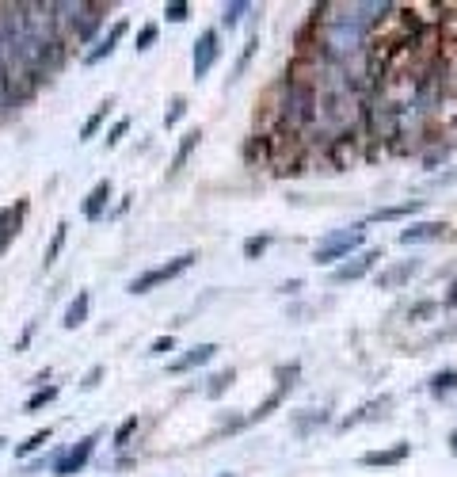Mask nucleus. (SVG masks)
Here are the masks:
<instances>
[{
	"label": "nucleus",
	"instance_id": "f8f14e48",
	"mask_svg": "<svg viewBox=\"0 0 457 477\" xmlns=\"http://www.w3.org/2000/svg\"><path fill=\"white\" fill-rule=\"evenodd\" d=\"M404 458H408V443L392 447V451H370V454H362V466H396V462H404Z\"/></svg>",
	"mask_w": 457,
	"mask_h": 477
},
{
	"label": "nucleus",
	"instance_id": "4468645a",
	"mask_svg": "<svg viewBox=\"0 0 457 477\" xmlns=\"http://www.w3.org/2000/svg\"><path fill=\"white\" fill-rule=\"evenodd\" d=\"M416 272H419V263H416V260H408V263H396L392 272H385L381 279H377V287H385V290H389V287H400V283H404V279H412V275H416Z\"/></svg>",
	"mask_w": 457,
	"mask_h": 477
},
{
	"label": "nucleus",
	"instance_id": "72a5a7b5",
	"mask_svg": "<svg viewBox=\"0 0 457 477\" xmlns=\"http://www.w3.org/2000/svg\"><path fill=\"white\" fill-rule=\"evenodd\" d=\"M4 443H8V439H4V436H0V451H4Z\"/></svg>",
	"mask_w": 457,
	"mask_h": 477
},
{
	"label": "nucleus",
	"instance_id": "b1692460",
	"mask_svg": "<svg viewBox=\"0 0 457 477\" xmlns=\"http://www.w3.org/2000/svg\"><path fill=\"white\" fill-rule=\"evenodd\" d=\"M57 397V386H46V389H39V394L27 401V412H34V409H42V405H50Z\"/></svg>",
	"mask_w": 457,
	"mask_h": 477
},
{
	"label": "nucleus",
	"instance_id": "1a4fd4ad",
	"mask_svg": "<svg viewBox=\"0 0 457 477\" xmlns=\"http://www.w3.org/2000/svg\"><path fill=\"white\" fill-rule=\"evenodd\" d=\"M381 260V252H366V256H354V263H343V267H335V283H351V279H362V275L370 272V263Z\"/></svg>",
	"mask_w": 457,
	"mask_h": 477
},
{
	"label": "nucleus",
	"instance_id": "7ed1b4c3",
	"mask_svg": "<svg viewBox=\"0 0 457 477\" xmlns=\"http://www.w3.org/2000/svg\"><path fill=\"white\" fill-rule=\"evenodd\" d=\"M366 241V225H351V230H339L332 237H324L317 245V263H332V260H343V256H351V248H359Z\"/></svg>",
	"mask_w": 457,
	"mask_h": 477
},
{
	"label": "nucleus",
	"instance_id": "2f4dec72",
	"mask_svg": "<svg viewBox=\"0 0 457 477\" xmlns=\"http://www.w3.org/2000/svg\"><path fill=\"white\" fill-rule=\"evenodd\" d=\"M99 378H103V367H92L88 374H84V389H96Z\"/></svg>",
	"mask_w": 457,
	"mask_h": 477
},
{
	"label": "nucleus",
	"instance_id": "4be33fe9",
	"mask_svg": "<svg viewBox=\"0 0 457 477\" xmlns=\"http://www.w3.org/2000/svg\"><path fill=\"white\" fill-rule=\"evenodd\" d=\"M183 115H187V99L176 96V99H171V108H168V115H164V126H176Z\"/></svg>",
	"mask_w": 457,
	"mask_h": 477
},
{
	"label": "nucleus",
	"instance_id": "c756f323",
	"mask_svg": "<svg viewBox=\"0 0 457 477\" xmlns=\"http://www.w3.org/2000/svg\"><path fill=\"white\" fill-rule=\"evenodd\" d=\"M171 347H176V340H171V336H160V340H153V347H149V352H153V355H168Z\"/></svg>",
	"mask_w": 457,
	"mask_h": 477
},
{
	"label": "nucleus",
	"instance_id": "9d476101",
	"mask_svg": "<svg viewBox=\"0 0 457 477\" xmlns=\"http://www.w3.org/2000/svg\"><path fill=\"white\" fill-rule=\"evenodd\" d=\"M446 233V225L442 222H416V225H408V230L400 233V245H419V241H434V237H442Z\"/></svg>",
	"mask_w": 457,
	"mask_h": 477
},
{
	"label": "nucleus",
	"instance_id": "c85d7f7f",
	"mask_svg": "<svg viewBox=\"0 0 457 477\" xmlns=\"http://www.w3.org/2000/svg\"><path fill=\"white\" fill-rule=\"evenodd\" d=\"M153 42H156V27H153V23L141 27V31H138V50H149Z\"/></svg>",
	"mask_w": 457,
	"mask_h": 477
},
{
	"label": "nucleus",
	"instance_id": "cd10ccee",
	"mask_svg": "<svg viewBox=\"0 0 457 477\" xmlns=\"http://www.w3.org/2000/svg\"><path fill=\"white\" fill-rule=\"evenodd\" d=\"M130 130V119H118V123L111 126V134H107V145H118L123 141V134Z\"/></svg>",
	"mask_w": 457,
	"mask_h": 477
},
{
	"label": "nucleus",
	"instance_id": "f257e3e1",
	"mask_svg": "<svg viewBox=\"0 0 457 477\" xmlns=\"http://www.w3.org/2000/svg\"><path fill=\"white\" fill-rule=\"evenodd\" d=\"M317 88L305 81H290V88H286V103H282V119L286 126H309L312 119H317Z\"/></svg>",
	"mask_w": 457,
	"mask_h": 477
},
{
	"label": "nucleus",
	"instance_id": "f704fd0d",
	"mask_svg": "<svg viewBox=\"0 0 457 477\" xmlns=\"http://www.w3.org/2000/svg\"><path fill=\"white\" fill-rule=\"evenodd\" d=\"M454 451H457V436H454Z\"/></svg>",
	"mask_w": 457,
	"mask_h": 477
},
{
	"label": "nucleus",
	"instance_id": "ddd939ff",
	"mask_svg": "<svg viewBox=\"0 0 457 477\" xmlns=\"http://www.w3.org/2000/svg\"><path fill=\"white\" fill-rule=\"evenodd\" d=\"M88 302H92V298L81 290V294L69 302V309H65V317H61V325H65V329H81V325L88 321Z\"/></svg>",
	"mask_w": 457,
	"mask_h": 477
},
{
	"label": "nucleus",
	"instance_id": "473e14b6",
	"mask_svg": "<svg viewBox=\"0 0 457 477\" xmlns=\"http://www.w3.org/2000/svg\"><path fill=\"white\" fill-rule=\"evenodd\" d=\"M442 305H446V309H454V305H457V283L449 287V294H446V302H442Z\"/></svg>",
	"mask_w": 457,
	"mask_h": 477
},
{
	"label": "nucleus",
	"instance_id": "6e6552de",
	"mask_svg": "<svg viewBox=\"0 0 457 477\" xmlns=\"http://www.w3.org/2000/svg\"><path fill=\"white\" fill-rule=\"evenodd\" d=\"M213 355H217V344H198V347H191L187 355H180V359L171 363V374H183V370H191V367H202V363H210Z\"/></svg>",
	"mask_w": 457,
	"mask_h": 477
},
{
	"label": "nucleus",
	"instance_id": "20e7f679",
	"mask_svg": "<svg viewBox=\"0 0 457 477\" xmlns=\"http://www.w3.org/2000/svg\"><path fill=\"white\" fill-rule=\"evenodd\" d=\"M396 103H389V99H374V103H366L362 108V115H366L370 130L381 134V138H392L396 134Z\"/></svg>",
	"mask_w": 457,
	"mask_h": 477
},
{
	"label": "nucleus",
	"instance_id": "2eb2a0df",
	"mask_svg": "<svg viewBox=\"0 0 457 477\" xmlns=\"http://www.w3.org/2000/svg\"><path fill=\"white\" fill-rule=\"evenodd\" d=\"M198 138H202V134H198V130H191V134H187V138H183V141H180V149H176V156H171V172H180V168H183V165H187V156H191V153H195V145H198Z\"/></svg>",
	"mask_w": 457,
	"mask_h": 477
},
{
	"label": "nucleus",
	"instance_id": "c9c22d12",
	"mask_svg": "<svg viewBox=\"0 0 457 477\" xmlns=\"http://www.w3.org/2000/svg\"><path fill=\"white\" fill-rule=\"evenodd\" d=\"M225 477H233V474H225Z\"/></svg>",
	"mask_w": 457,
	"mask_h": 477
},
{
	"label": "nucleus",
	"instance_id": "f3484780",
	"mask_svg": "<svg viewBox=\"0 0 457 477\" xmlns=\"http://www.w3.org/2000/svg\"><path fill=\"white\" fill-rule=\"evenodd\" d=\"M12 237H16V210H0V252L8 248Z\"/></svg>",
	"mask_w": 457,
	"mask_h": 477
},
{
	"label": "nucleus",
	"instance_id": "a878e982",
	"mask_svg": "<svg viewBox=\"0 0 457 477\" xmlns=\"http://www.w3.org/2000/svg\"><path fill=\"white\" fill-rule=\"evenodd\" d=\"M267 245H270V237H248L244 241V256H248V260H255V256H259Z\"/></svg>",
	"mask_w": 457,
	"mask_h": 477
},
{
	"label": "nucleus",
	"instance_id": "412c9836",
	"mask_svg": "<svg viewBox=\"0 0 457 477\" xmlns=\"http://www.w3.org/2000/svg\"><path fill=\"white\" fill-rule=\"evenodd\" d=\"M252 8V4H244V0H237V4H225V12H221V23L225 27H237L240 23V16Z\"/></svg>",
	"mask_w": 457,
	"mask_h": 477
},
{
	"label": "nucleus",
	"instance_id": "dca6fc26",
	"mask_svg": "<svg viewBox=\"0 0 457 477\" xmlns=\"http://www.w3.org/2000/svg\"><path fill=\"white\" fill-rule=\"evenodd\" d=\"M419 206H423V203H419V199H416V203H404V206H381V210H377V222H389V218H404V214H416V210H419Z\"/></svg>",
	"mask_w": 457,
	"mask_h": 477
},
{
	"label": "nucleus",
	"instance_id": "6ab92c4d",
	"mask_svg": "<svg viewBox=\"0 0 457 477\" xmlns=\"http://www.w3.org/2000/svg\"><path fill=\"white\" fill-rule=\"evenodd\" d=\"M457 386V370H442V374H434V382H431V394H449V389Z\"/></svg>",
	"mask_w": 457,
	"mask_h": 477
},
{
	"label": "nucleus",
	"instance_id": "5701e85b",
	"mask_svg": "<svg viewBox=\"0 0 457 477\" xmlns=\"http://www.w3.org/2000/svg\"><path fill=\"white\" fill-rule=\"evenodd\" d=\"M65 230H69L65 222H61V225L54 230V241H50V248H46V263H54V260H57V252H61V245H65Z\"/></svg>",
	"mask_w": 457,
	"mask_h": 477
},
{
	"label": "nucleus",
	"instance_id": "bb28decb",
	"mask_svg": "<svg viewBox=\"0 0 457 477\" xmlns=\"http://www.w3.org/2000/svg\"><path fill=\"white\" fill-rule=\"evenodd\" d=\"M164 16H168L171 23H183V19H187V4H183V0H176V4H168V8H164Z\"/></svg>",
	"mask_w": 457,
	"mask_h": 477
},
{
	"label": "nucleus",
	"instance_id": "a211bd4d",
	"mask_svg": "<svg viewBox=\"0 0 457 477\" xmlns=\"http://www.w3.org/2000/svg\"><path fill=\"white\" fill-rule=\"evenodd\" d=\"M42 443H50V428L34 432V436L27 439V443H19V447H16V454H19V458H27V454H34V451H39Z\"/></svg>",
	"mask_w": 457,
	"mask_h": 477
},
{
	"label": "nucleus",
	"instance_id": "393cba45",
	"mask_svg": "<svg viewBox=\"0 0 457 477\" xmlns=\"http://www.w3.org/2000/svg\"><path fill=\"white\" fill-rule=\"evenodd\" d=\"M134 432H138V416H130V420L123 424V428L114 432V447H126V443H130V436H134Z\"/></svg>",
	"mask_w": 457,
	"mask_h": 477
},
{
	"label": "nucleus",
	"instance_id": "39448f33",
	"mask_svg": "<svg viewBox=\"0 0 457 477\" xmlns=\"http://www.w3.org/2000/svg\"><path fill=\"white\" fill-rule=\"evenodd\" d=\"M96 439H99V436H84L81 443L73 447V451H65L61 458L54 462V474H57V477H73V474H81V469L88 466L92 451H96Z\"/></svg>",
	"mask_w": 457,
	"mask_h": 477
},
{
	"label": "nucleus",
	"instance_id": "9b49d317",
	"mask_svg": "<svg viewBox=\"0 0 457 477\" xmlns=\"http://www.w3.org/2000/svg\"><path fill=\"white\" fill-rule=\"evenodd\" d=\"M107 199H111V180H99L96 187H92L88 203H84V218H88V222H96V218L103 214V206H107Z\"/></svg>",
	"mask_w": 457,
	"mask_h": 477
},
{
	"label": "nucleus",
	"instance_id": "0eeeda50",
	"mask_svg": "<svg viewBox=\"0 0 457 477\" xmlns=\"http://www.w3.org/2000/svg\"><path fill=\"white\" fill-rule=\"evenodd\" d=\"M123 34H126V19H118V23H114L111 31L103 34V39H99V46L84 54V61H88V65H96V61L111 58V54H114V46H118V39H123Z\"/></svg>",
	"mask_w": 457,
	"mask_h": 477
},
{
	"label": "nucleus",
	"instance_id": "aec40b11",
	"mask_svg": "<svg viewBox=\"0 0 457 477\" xmlns=\"http://www.w3.org/2000/svg\"><path fill=\"white\" fill-rule=\"evenodd\" d=\"M107 111H111V103H103V108H99V111H96V115H92V119H88V123H84V126H81V138H84V141H88V138H96V130H99V126H103V119H107Z\"/></svg>",
	"mask_w": 457,
	"mask_h": 477
},
{
	"label": "nucleus",
	"instance_id": "423d86ee",
	"mask_svg": "<svg viewBox=\"0 0 457 477\" xmlns=\"http://www.w3.org/2000/svg\"><path fill=\"white\" fill-rule=\"evenodd\" d=\"M217 61V34L213 31H202L195 42V77H206Z\"/></svg>",
	"mask_w": 457,
	"mask_h": 477
},
{
	"label": "nucleus",
	"instance_id": "f03ea898",
	"mask_svg": "<svg viewBox=\"0 0 457 477\" xmlns=\"http://www.w3.org/2000/svg\"><path fill=\"white\" fill-rule=\"evenodd\" d=\"M191 263H195V252H183V256H176L171 263H160V267H153V272H145V275H138V279H130V294H149L153 287H160V283H171V279H180L183 272H187Z\"/></svg>",
	"mask_w": 457,
	"mask_h": 477
},
{
	"label": "nucleus",
	"instance_id": "7c9ffc66",
	"mask_svg": "<svg viewBox=\"0 0 457 477\" xmlns=\"http://www.w3.org/2000/svg\"><path fill=\"white\" fill-rule=\"evenodd\" d=\"M228 382H233V370H225V374H217V378H213V386H210V397H217L221 389L228 386Z\"/></svg>",
	"mask_w": 457,
	"mask_h": 477
}]
</instances>
